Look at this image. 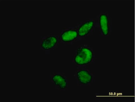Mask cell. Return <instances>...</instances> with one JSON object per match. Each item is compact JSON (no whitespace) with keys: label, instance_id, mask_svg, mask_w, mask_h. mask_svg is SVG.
I'll list each match as a JSON object with an SVG mask.
<instances>
[{"label":"cell","instance_id":"3","mask_svg":"<svg viewBox=\"0 0 135 102\" xmlns=\"http://www.w3.org/2000/svg\"><path fill=\"white\" fill-rule=\"evenodd\" d=\"M94 25V22L93 21H89L83 24L78 30L79 36H84L88 34L93 28Z\"/></svg>","mask_w":135,"mask_h":102},{"label":"cell","instance_id":"2","mask_svg":"<svg viewBox=\"0 0 135 102\" xmlns=\"http://www.w3.org/2000/svg\"><path fill=\"white\" fill-rule=\"evenodd\" d=\"M77 77L80 83L86 85L90 83L92 79V75L87 71L81 70L77 72Z\"/></svg>","mask_w":135,"mask_h":102},{"label":"cell","instance_id":"1","mask_svg":"<svg viewBox=\"0 0 135 102\" xmlns=\"http://www.w3.org/2000/svg\"><path fill=\"white\" fill-rule=\"evenodd\" d=\"M93 53L90 49L86 48L79 49L74 58L75 62L79 65H86L92 61Z\"/></svg>","mask_w":135,"mask_h":102},{"label":"cell","instance_id":"6","mask_svg":"<svg viewBox=\"0 0 135 102\" xmlns=\"http://www.w3.org/2000/svg\"><path fill=\"white\" fill-rule=\"evenodd\" d=\"M57 42V38L54 36L47 38L42 41L41 44L42 48L46 50L52 48L56 45Z\"/></svg>","mask_w":135,"mask_h":102},{"label":"cell","instance_id":"5","mask_svg":"<svg viewBox=\"0 0 135 102\" xmlns=\"http://www.w3.org/2000/svg\"><path fill=\"white\" fill-rule=\"evenodd\" d=\"M78 36V33L77 31L69 30L63 33L61 35V38L63 42H68L74 40Z\"/></svg>","mask_w":135,"mask_h":102},{"label":"cell","instance_id":"4","mask_svg":"<svg viewBox=\"0 0 135 102\" xmlns=\"http://www.w3.org/2000/svg\"><path fill=\"white\" fill-rule=\"evenodd\" d=\"M100 27L103 34L106 36L109 34V19L108 16L105 14L100 15Z\"/></svg>","mask_w":135,"mask_h":102},{"label":"cell","instance_id":"7","mask_svg":"<svg viewBox=\"0 0 135 102\" xmlns=\"http://www.w3.org/2000/svg\"><path fill=\"white\" fill-rule=\"evenodd\" d=\"M52 80L55 85L61 89H65L67 82L65 78L61 75L56 74L52 78Z\"/></svg>","mask_w":135,"mask_h":102}]
</instances>
